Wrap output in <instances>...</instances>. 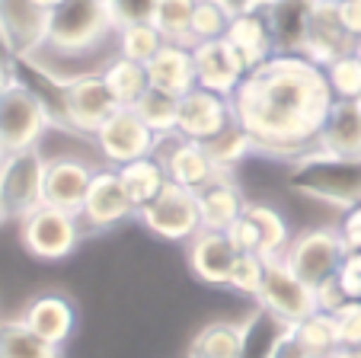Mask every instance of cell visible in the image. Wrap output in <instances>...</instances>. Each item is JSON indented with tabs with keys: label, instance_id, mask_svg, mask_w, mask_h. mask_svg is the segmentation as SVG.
<instances>
[{
	"label": "cell",
	"instance_id": "7bdbcfd3",
	"mask_svg": "<svg viewBox=\"0 0 361 358\" xmlns=\"http://www.w3.org/2000/svg\"><path fill=\"white\" fill-rule=\"evenodd\" d=\"M16 58H20V54L13 52V45H10V42L4 39V32H0V93H7V90L20 80Z\"/></svg>",
	"mask_w": 361,
	"mask_h": 358
},
{
	"label": "cell",
	"instance_id": "9a60e30c",
	"mask_svg": "<svg viewBox=\"0 0 361 358\" xmlns=\"http://www.w3.org/2000/svg\"><path fill=\"white\" fill-rule=\"evenodd\" d=\"M93 173L87 163L74 160V157H58V160H48L45 167V205L51 208L71 211V215H80L83 198H87V189L93 183Z\"/></svg>",
	"mask_w": 361,
	"mask_h": 358
},
{
	"label": "cell",
	"instance_id": "e0dca14e",
	"mask_svg": "<svg viewBox=\"0 0 361 358\" xmlns=\"http://www.w3.org/2000/svg\"><path fill=\"white\" fill-rule=\"evenodd\" d=\"M237 246L221 230H198L189 240V269L204 285H227L237 263Z\"/></svg>",
	"mask_w": 361,
	"mask_h": 358
},
{
	"label": "cell",
	"instance_id": "9c48e42d",
	"mask_svg": "<svg viewBox=\"0 0 361 358\" xmlns=\"http://www.w3.org/2000/svg\"><path fill=\"white\" fill-rule=\"evenodd\" d=\"M93 141H96V148H99L102 160L109 163L112 169H118L131 160L150 157L157 150L160 138L141 122V115H137L135 109H116V112L106 119V125L93 135Z\"/></svg>",
	"mask_w": 361,
	"mask_h": 358
},
{
	"label": "cell",
	"instance_id": "bcb514c9",
	"mask_svg": "<svg viewBox=\"0 0 361 358\" xmlns=\"http://www.w3.org/2000/svg\"><path fill=\"white\" fill-rule=\"evenodd\" d=\"M218 4H224V7L231 10L233 16H237V13H246V10H252V7H262L259 0H218Z\"/></svg>",
	"mask_w": 361,
	"mask_h": 358
},
{
	"label": "cell",
	"instance_id": "484cf974",
	"mask_svg": "<svg viewBox=\"0 0 361 358\" xmlns=\"http://www.w3.org/2000/svg\"><path fill=\"white\" fill-rule=\"evenodd\" d=\"M118 179H122L125 192H128L131 205H135L137 211H141L144 205H150L166 186H170V176H166L164 160H160L157 154L141 157V160H131V163H125V167H118Z\"/></svg>",
	"mask_w": 361,
	"mask_h": 358
},
{
	"label": "cell",
	"instance_id": "d4e9b609",
	"mask_svg": "<svg viewBox=\"0 0 361 358\" xmlns=\"http://www.w3.org/2000/svg\"><path fill=\"white\" fill-rule=\"evenodd\" d=\"M252 323H256V314L243 323H224V320L208 323L195 333L185 358H246Z\"/></svg>",
	"mask_w": 361,
	"mask_h": 358
},
{
	"label": "cell",
	"instance_id": "1f68e13d",
	"mask_svg": "<svg viewBox=\"0 0 361 358\" xmlns=\"http://www.w3.org/2000/svg\"><path fill=\"white\" fill-rule=\"evenodd\" d=\"M166 45V39L160 35V29L154 23H135V26H122L118 29V39H116V48L122 58L128 61H137V64H147L154 61V54Z\"/></svg>",
	"mask_w": 361,
	"mask_h": 358
},
{
	"label": "cell",
	"instance_id": "816d5d0a",
	"mask_svg": "<svg viewBox=\"0 0 361 358\" xmlns=\"http://www.w3.org/2000/svg\"><path fill=\"white\" fill-rule=\"evenodd\" d=\"M4 160H7V150L0 148V167H4Z\"/></svg>",
	"mask_w": 361,
	"mask_h": 358
},
{
	"label": "cell",
	"instance_id": "681fc988",
	"mask_svg": "<svg viewBox=\"0 0 361 358\" xmlns=\"http://www.w3.org/2000/svg\"><path fill=\"white\" fill-rule=\"evenodd\" d=\"M352 52H355V54H358V58H361V35H358V39L352 42Z\"/></svg>",
	"mask_w": 361,
	"mask_h": 358
},
{
	"label": "cell",
	"instance_id": "5b68a950",
	"mask_svg": "<svg viewBox=\"0 0 361 358\" xmlns=\"http://www.w3.org/2000/svg\"><path fill=\"white\" fill-rule=\"evenodd\" d=\"M259 311L281 330H294L300 320L317 314V294L310 285H304L281 259H272L266 265V278L256 294Z\"/></svg>",
	"mask_w": 361,
	"mask_h": 358
},
{
	"label": "cell",
	"instance_id": "44dd1931",
	"mask_svg": "<svg viewBox=\"0 0 361 358\" xmlns=\"http://www.w3.org/2000/svg\"><path fill=\"white\" fill-rule=\"evenodd\" d=\"M314 150H326V154L339 157H361V102L333 100Z\"/></svg>",
	"mask_w": 361,
	"mask_h": 358
},
{
	"label": "cell",
	"instance_id": "c3c4849f",
	"mask_svg": "<svg viewBox=\"0 0 361 358\" xmlns=\"http://www.w3.org/2000/svg\"><path fill=\"white\" fill-rule=\"evenodd\" d=\"M326 358H361V352L358 349H336L333 355H326Z\"/></svg>",
	"mask_w": 361,
	"mask_h": 358
},
{
	"label": "cell",
	"instance_id": "7402d4cb",
	"mask_svg": "<svg viewBox=\"0 0 361 358\" xmlns=\"http://www.w3.org/2000/svg\"><path fill=\"white\" fill-rule=\"evenodd\" d=\"M195 198H198V215H202V230H221V234H227L243 217L246 205H250L240 196L231 176H218L214 183L198 189Z\"/></svg>",
	"mask_w": 361,
	"mask_h": 358
},
{
	"label": "cell",
	"instance_id": "30bf717a",
	"mask_svg": "<svg viewBox=\"0 0 361 358\" xmlns=\"http://www.w3.org/2000/svg\"><path fill=\"white\" fill-rule=\"evenodd\" d=\"M137 221L150 234L164 240H192L202 230V215H198V198L192 189L170 183L150 205L137 211Z\"/></svg>",
	"mask_w": 361,
	"mask_h": 358
},
{
	"label": "cell",
	"instance_id": "4dcf8cb0",
	"mask_svg": "<svg viewBox=\"0 0 361 358\" xmlns=\"http://www.w3.org/2000/svg\"><path fill=\"white\" fill-rule=\"evenodd\" d=\"M294 336H298V342L317 358H326V355H333L336 349H342L336 317L333 314H323V311H317L307 320H300V323L294 326Z\"/></svg>",
	"mask_w": 361,
	"mask_h": 358
},
{
	"label": "cell",
	"instance_id": "5bb4252c",
	"mask_svg": "<svg viewBox=\"0 0 361 358\" xmlns=\"http://www.w3.org/2000/svg\"><path fill=\"white\" fill-rule=\"evenodd\" d=\"M192 61H195V87L212 90V93L227 96V100L237 93L243 77L250 74V68L227 39L192 45Z\"/></svg>",
	"mask_w": 361,
	"mask_h": 358
},
{
	"label": "cell",
	"instance_id": "ba28073f",
	"mask_svg": "<svg viewBox=\"0 0 361 358\" xmlns=\"http://www.w3.org/2000/svg\"><path fill=\"white\" fill-rule=\"evenodd\" d=\"M45 167L48 160L39 154V148L20 150V154H7L4 167H0V205L7 211V217H29L35 208L45 205Z\"/></svg>",
	"mask_w": 361,
	"mask_h": 358
},
{
	"label": "cell",
	"instance_id": "b9f144b4",
	"mask_svg": "<svg viewBox=\"0 0 361 358\" xmlns=\"http://www.w3.org/2000/svg\"><path fill=\"white\" fill-rule=\"evenodd\" d=\"M314 294H317V311H323V314H336L342 304H348V297H345V291H342V285L336 282V275L329 278V282H323Z\"/></svg>",
	"mask_w": 361,
	"mask_h": 358
},
{
	"label": "cell",
	"instance_id": "ac0fdd59",
	"mask_svg": "<svg viewBox=\"0 0 361 358\" xmlns=\"http://www.w3.org/2000/svg\"><path fill=\"white\" fill-rule=\"evenodd\" d=\"M20 320L39 339H45V342H51V345H58V349H61V345L71 339V333H74L77 311H74V304H71L68 294L48 291V294H39V297H32V301H29Z\"/></svg>",
	"mask_w": 361,
	"mask_h": 358
},
{
	"label": "cell",
	"instance_id": "f6af8a7d",
	"mask_svg": "<svg viewBox=\"0 0 361 358\" xmlns=\"http://www.w3.org/2000/svg\"><path fill=\"white\" fill-rule=\"evenodd\" d=\"M336 16H339V26L345 29L348 39H358L361 35V0H342L336 4Z\"/></svg>",
	"mask_w": 361,
	"mask_h": 358
},
{
	"label": "cell",
	"instance_id": "4fadbf2b",
	"mask_svg": "<svg viewBox=\"0 0 361 358\" xmlns=\"http://www.w3.org/2000/svg\"><path fill=\"white\" fill-rule=\"evenodd\" d=\"M233 125V109L227 96H218L212 90L192 87L189 93L179 96V138L208 144L218 135H224Z\"/></svg>",
	"mask_w": 361,
	"mask_h": 358
},
{
	"label": "cell",
	"instance_id": "3957f363",
	"mask_svg": "<svg viewBox=\"0 0 361 358\" xmlns=\"http://www.w3.org/2000/svg\"><path fill=\"white\" fill-rule=\"evenodd\" d=\"M288 186L300 196L326 202L345 215L361 205V157L307 150L288 167Z\"/></svg>",
	"mask_w": 361,
	"mask_h": 358
},
{
	"label": "cell",
	"instance_id": "d6986e66",
	"mask_svg": "<svg viewBox=\"0 0 361 358\" xmlns=\"http://www.w3.org/2000/svg\"><path fill=\"white\" fill-rule=\"evenodd\" d=\"M237 54L243 58L246 68H259L269 58H275V35H272V23H269L266 7H252L246 13H237L231 20V29L224 35Z\"/></svg>",
	"mask_w": 361,
	"mask_h": 358
},
{
	"label": "cell",
	"instance_id": "603a6c76",
	"mask_svg": "<svg viewBox=\"0 0 361 358\" xmlns=\"http://www.w3.org/2000/svg\"><path fill=\"white\" fill-rule=\"evenodd\" d=\"M147 80L154 90L183 96L195 87V61H192V45L183 42H166L154 61H147Z\"/></svg>",
	"mask_w": 361,
	"mask_h": 358
},
{
	"label": "cell",
	"instance_id": "d6a6232c",
	"mask_svg": "<svg viewBox=\"0 0 361 358\" xmlns=\"http://www.w3.org/2000/svg\"><path fill=\"white\" fill-rule=\"evenodd\" d=\"M231 20H233V13L224 4H218V0H198L195 13H192V26H189V45L224 39L227 29H231Z\"/></svg>",
	"mask_w": 361,
	"mask_h": 358
},
{
	"label": "cell",
	"instance_id": "e575fe53",
	"mask_svg": "<svg viewBox=\"0 0 361 358\" xmlns=\"http://www.w3.org/2000/svg\"><path fill=\"white\" fill-rule=\"evenodd\" d=\"M326 80H329V90H333V100L361 102V58L355 52L336 58L326 68Z\"/></svg>",
	"mask_w": 361,
	"mask_h": 358
},
{
	"label": "cell",
	"instance_id": "ee69618b",
	"mask_svg": "<svg viewBox=\"0 0 361 358\" xmlns=\"http://www.w3.org/2000/svg\"><path fill=\"white\" fill-rule=\"evenodd\" d=\"M339 237H342V244H345L348 253H361V205L342 215Z\"/></svg>",
	"mask_w": 361,
	"mask_h": 358
},
{
	"label": "cell",
	"instance_id": "8d00e7d4",
	"mask_svg": "<svg viewBox=\"0 0 361 358\" xmlns=\"http://www.w3.org/2000/svg\"><path fill=\"white\" fill-rule=\"evenodd\" d=\"M266 259L256 256V253H240L237 263H233L231 269V282H227V288H237L240 294H259L262 288V278H266Z\"/></svg>",
	"mask_w": 361,
	"mask_h": 358
},
{
	"label": "cell",
	"instance_id": "83f0119b",
	"mask_svg": "<svg viewBox=\"0 0 361 358\" xmlns=\"http://www.w3.org/2000/svg\"><path fill=\"white\" fill-rule=\"evenodd\" d=\"M243 215L256 230V256H262L266 263L285 256L288 244H291V230H288L285 217L272 205H246Z\"/></svg>",
	"mask_w": 361,
	"mask_h": 358
},
{
	"label": "cell",
	"instance_id": "f5cc1de1",
	"mask_svg": "<svg viewBox=\"0 0 361 358\" xmlns=\"http://www.w3.org/2000/svg\"><path fill=\"white\" fill-rule=\"evenodd\" d=\"M259 4H262V7H266V4H272V0H259Z\"/></svg>",
	"mask_w": 361,
	"mask_h": 358
},
{
	"label": "cell",
	"instance_id": "60d3db41",
	"mask_svg": "<svg viewBox=\"0 0 361 358\" xmlns=\"http://www.w3.org/2000/svg\"><path fill=\"white\" fill-rule=\"evenodd\" d=\"M266 358H317V355H310V352L298 342L294 330H279L275 333V339L269 342Z\"/></svg>",
	"mask_w": 361,
	"mask_h": 358
},
{
	"label": "cell",
	"instance_id": "8992f818",
	"mask_svg": "<svg viewBox=\"0 0 361 358\" xmlns=\"http://www.w3.org/2000/svg\"><path fill=\"white\" fill-rule=\"evenodd\" d=\"M345 244L339 237V227H317V230H304V234L291 237L281 263L294 272L304 285L320 288L323 282L339 272L342 259H345Z\"/></svg>",
	"mask_w": 361,
	"mask_h": 358
},
{
	"label": "cell",
	"instance_id": "f546056e",
	"mask_svg": "<svg viewBox=\"0 0 361 358\" xmlns=\"http://www.w3.org/2000/svg\"><path fill=\"white\" fill-rule=\"evenodd\" d=\"M135 112L141 115V122L147 125L157 138H170L179 129V96L164 93V90L150 87L147 93L137 100Z\"/></svg>",
	"mask_w": 361,
	"mask_h": 358
},
{
	"label": "cell",
	"instance_id": "52a82bcc",
	"mask_svg": "<svg viewBox=\"0 0 361 358\" xmlns=\"http://www.w3.org/2000/svg\"><path fill=\"white\" fill-rule=\"evenodd\" d=\"M80 237H87L80 227V217L71 215V211L51 208V205L35 208L29 217H23L20 227V240L26 246V253L32 259H42V263L68 259L77 250Z\"/></svg>",
	"mask_w": 361,
	"mask_h": 358
},
{
	"label": "cell",
	"instance_id": "f907efd6",
	"mask_svg": "<svg viewBox=\"0 0 361 358\" xmlns=\"http://www.w3.org/2000/svg\"><path fill=\"white\" fill-rule=\"evenodd\" d=\"M7 221V211H4V205H0V224Z\"/></svg>",
	"mask_w": 361,
	"mask_h": 358
},
{
	"label": "cell",
	"instance_id": "d590c367",
	"mask_svg": "<svg viewBox=\"0 0 361 358\" xmlns=\"http://www.w3.org/2000/svg\"><path fill=\"white\" fill-rule=\"evenodd\" d=\"M208 148V154H212V160L218 163L224 173H231V167L240 160V157H246V154H252V144H250V138L243 135V131L237 129V125H231V129L224 131V135H218L214 141H208L204 144Z\"/></svg>",
	"mask_w": 361,
	"mask_h": 358
},
{
	"label": "cell",
	"instance_id": "7a4b0ae2",
	"mask_svg": "<svg viewBox=\"0 0 361 358\" xmlns=\"http://www.w3.org/2000/svg\"><path fill=\"white\" fill-rule=\"evenodd\" d=\"M118 26L112 23V13L99 0H68L55 13H48L45 39L35 52L23 54L35 64H55L64 58H96L109 52L118 54L116 48Z\"/></svg>",
	"mask_w": 361,
	"mask_h": 358
},
{
	"label": "cell",
	"instance_id": "ffe728a7",
	"mask_svg": "<svg viewBox=\"0 0 361 358\" xmlns=\"http://www.w3.org/2000/svg\"><path fill=\"white\" fill-rule=\"evenodd\" d=\"M348 52H352V39H348L345 29L339 26L336 0H320V7H317V13H314V23H310L304 58L326 71L336 58H342V54H348Z\"/></svg>",
	"mask_w": 361,
	"mask_h": 358
},
{
	"label": "cell",
	"instance_id": "4316f807",
	"mask_svg": "<svg viewBox=\"0 0 361 358\" xmlns=\"http://www.w3.org/2000/svg\"><path fill=\"white\" fill-rule=\"evenodd\" d=\"M102 83L109 87L112 100L118 102V109H135L137 100L150 90V80H147V64H137V61H128L122 54H116L106 68H102Z\"/></svg>",
	"mask_w": 361,
	"mask_h": 358
},
{
	"label": "cell",
	"instance_id": "ab89813d",
	"mask_svg": "<svg viewBox=\"0 0 361 358\" xmlns=\"http://www.w3.org/2000/svg\"><path fill=\"white\" fill-rule=\"evenodd\" d=\"M336 282L342 285L348 301H361V253H345L339 272H336Z\"/></svg>",
	"mask_w": 361,
	"mask_h": 358
},
{
	"label": "cell",
	"instance_id": "7dc6e473",
	"mask_svg": "<svg viewBox=\"0 0 361 358\" xmlns=\"http://www.w3.org/2000/svg\"><path fill=\"white\" fill-rule=\"evenodd\" d=\"M29 4H32V7H39L42 13H55V10L64 7L68 0H29Z\"/></svg>",
	"mask_w": 361,
	"mask_h": 358
},
{
	"label": "cell",
	"instance_id": "cb8c5ba5",
	"mask_svg": "<svg viewBox=\"0 0 361 358\" xmlns=\"http://www.w3.org/2000/svg\"><path fill=\"white\" fill-rule=\"evenodd\" d=\"M48 13L32 7L29 0H0V32L13 45L16 54H29L42 45Z\"/></svg>",
	"mask_w": 361,
	"mask_h": 358
},
{
	"label": "cell",
	"instance_id": "8fae6325",
	"mask_svg": "<svg viewBox=\"0 0 361 358\" xmlns=\"http://www.w3.org/2000/svg\"><path fill=\"white\" fill-rule=\"evenodd\" d=\"M77 217H80L83 234H99V230H109L116 224L128 221V217H137V208L131 205L128 192L118 179V169H96Z\"/></svg>",
	"mask_w": 361,
	"mask_h": 358
},
{
	"label": "cell",
	"instance_id": "f35d334b",
	"mask_svg": "<svg viewBox=\"0 0 361 358\" xmlns=\"http://www.w3.org/2000/svg\"><path fill=\"white\" fill-rule=\"evenodd\" d=\"M336 326H339V345L342 349H358L361 352V301H348L333 314Z\"/></svg>",
	"mask_w": 361,
	"mask_h": 358
},
{
	"label": "cell",
	"instance_id": "74e56055",
	"mask_svg": "<svg viewBox=\"0 0 361 358\" xmlns=\"http://www.w3.org/2000/svg\"><path fill=\"white\" fill-rule=\"evenodd\" d=\"M160 0H109V13L112 23L118 29L122 26H135V23H154Z\"/></svg>",
	"mask_w": 361,
	"mask_h": 358
},
{
	"label": "cell",
	"instance_id": "277c9868",
	"mask_svg": "<svg viewBox=\"0 0 361 358\" xmlns=\"http://www.w3.org/2000/svg\"><path fill=\"white\" fill-rule=\"evenodd\" d=\"M51 112L35 90L16 80L7 93H0V148L7 154L39 148L42 135L51 129Z\"/></svg>",
	"mask_w": 361,
	"mask_h": 358
},
{
	"label": "cell",
	"instance_id": "7c38bea8",
	"mask_svg": "<svg viewBox=\"0 0 361 358\" xmlns=\"http://www.w3.org/2000/svg\"><path fill=\"white\" fill-rule=\"evenodd\" d=\"M154 154L164 160V169L170 176V183L183 186V189H204L208 183H214L218 176H227L218 163L212 160L208 148L198 141H189V138H179V135H170V138H160L157 150Z\"/></svg>",
	"mask_w": 361,
	"mask_h": 358
},
{
	"label": "cell",
	"instance_id": "6da1fadb",
	"mask_svg": "<svg viewBox=\"0 0 361 358\" xmlns=\"http://www.w3.org/2000/svg\"><path fill=\"white\" fill-rule=\"evenodd\" d=\"M333 106L326 71L300 54H275L252 68L231 96L233 125L250 138L252 150L288 157L314 150Z\"/></svg>",
	"mask_w": 361,
	"mask_h": 358
},
{
	"label": "cell",
	"instance_id": "836d02e7",
	"mask_svg": "<svg viewBox=\"0 0 361 358\" xmlns=\"http://www.w3.org/2000/svg\"><path fill=\"white\" fill-rule=\"evenodd\" d=\"M198 0H160L157 13H154V26L160 29L166 42H183L189 45V26L192 13H195Z\"/></svg>",
	"mask_w": 361,
	"mask_h": 358
},
{
	"label": "cell",
	"instance_id": "11a10c76",
	"mask_svg": "<svg viewBox=\"0 0 361 358\" xmlns=\"http://www.w3.org/2000/svg\"><path fill=\"white\" fill-rule=\"evenodd\" d=\"M336 4H342V0H336Z\"/></svg>",
	"mask_w": 361,
	"mask_h": 358
},
{
	"label": "cell",
	"instance_id": "f1b7e54d",
	"mask_svg": "<svg viewBox=\"0 0 361 358\" xmlns=\"http://www.w3.org/2000/svg\"><path fill=\"white\" fill-rule=\"evenodd\" d=\"M0 358H61V349L39 339L23 320H0Z\"/></svg>",
	"mask_w": 361,
	"mask_h": 358
},
{
	"label": "cell",
	"instance_id": "2e32d148",
	"mask_svg": "<svg viewBox=\"0 0 361 358\" xmlns=\"http://www.w3.org/2000/svg\"><path fill=\"white\" fill-rule=\"evenodd\" d=\"M317 7H320V0H272V4H266L275 35V54H300L304 58Z\"/></svg>",
	"mask_w": 361,
	"mask_h": 358
},
{
	"label": "cell",
	"instance_id": "db71d44e",
	"mask_svg": "<svg viewBox=\"0 0 361 358\" xmlns=\"http://www.w3.org/2000/svg\"><path fill=\"white\" fill-rule=\"evenodd\" d=\"M99 4H106V7H109V0H99Z\"/></svg>",
	"mask_w": 361,
	"mask_h": 358
}]
</instances>
